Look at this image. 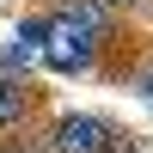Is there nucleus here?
<instances>
[{"mask_svg": "<svg viewBox=\"0 0 153 153\" xmlns=\"http://www.w3.org/2000/svg\"><path fill=\"white\" fill-rule=\"evenodd\" d=\"M37 55H43L61 80H74V74H98V43L80 37L68 19H55V12H49V31H43V49H37Z\"/></svg>", "mask_w": 153, "mask_h": 153, "instance_id": "obj_1", "label": "nucleus"}, {"mask_svg": "<svg viewBox=\"0 0 153 153\" xmlns=\"http://www.w3.org/2000/svg\"><path fill=\"white\" fill-rule=\"evenodd\" d=\"M43 135H49V153H104L117 141V123L92 117V110H68V117H55Z\"/></svg>", "mask_w": 153, "mask_h": 153, "instance_id": "obj_2", "label": "nucleus"}, {"mask_svg": "<svg viewBox=\"0 0 153 153\" xmlns=\"http://www.w3.org/2000/svg\"><path fill=\"white\" fill-rule=\"evenodd\" d=\"M37 104H43V98H37V86L0 68V135H6V129H25V123L37 117Z\"/></svg>", "mask_w": 153, "mask_h": 153, "instance_id": "obj_3", "label": "nucleus"}, {"mask_svg": "<svg viewBox=\"0 0 153 153\" xmlns=\"http://www.w3.org/2000/svg\"><path fill=\"white\" fill-rule=\"evenodd\" d=\"M0 153H49V135H12V129H6Z\"/></svg>", "mask_w": 153, "mask_h": 153, "instance_id": "obj_4", "label": "nucleus"}, {"mask_svg": "<svg viewBox=\"0 0 153 153\" xmlns=\"http://www.w3.org/2000/svg\"><path fill=\"white\" fill-rule=\"evenodd\" d=\"M123 80H129V86H135V92H141V98H147V104H153V55H147V61H135V68H129V74H123Z\"/></svg>", "mask_w": 153, "mask_h": 153, "instance_id": "obj_5", "label": "nucleus"}, {"mask_svg": "<svg viewBox=\"0 0 153 153\" xmlns=\"http://www.w3.org/2000/svg\"><path fill=\"white\" fill-rule=\"evenodd\" d=\"M104 153H135V147H129V135H123V129H117V141H110Z\"/></svg>", "mask_w": 153, "mask_h": 153, "instance_id": "obj_6", "label": "nucleus"}, {"mask_svg": "<svg viewBox=\"0 0 153 153\" xmlns=\"http://www.w3.org/2000/svg\"><path fill=\"white\" fill-rule=\"evenodd\" d=\"M104 6H110V12H135L141 0H104Z\"/></svg>", "mask_w": 153, "mask_h": 153, "instance_id": "obj_7", "label": "nucleus"}, {"mask_svg": "<svg viewBox=\"0 0 153 153\" xmlns=\"http://www.w3.org/2000/svg\"><path fill=\"white\" fill-rule=\"evenodd\" d=\"M129 147H135V153H153V141H147V135H129Z\"/></svg>", "mask_w": 153, "mask_h": 153, "instance_id": "obj_8", "label": "nucleus"}, {"mask_svg": "<svg viewBox=\"0 0 153 153\" xmlns=\"http://www.w3.org/2000/svg\"><path fill=\"white\" fill-rule=\"evenodd\" d=\"M141 6H153V0H141Z\"/></svg>", "mask_w": 153, "mask_h": 153, "instance_id": "obj_9", "label": "nucleus"}, {"mask_svg": "<svg viewBox=\"0 0 153 153\" xmlns=\"http://www.w3.org/2000/svg\"><path fill=\"white\" fill-rule=\"evenodd\" d=\"M0 6H6V0H0Z\"/></svg>", "mask_w": 153, "mask_h": 153, "instance_id": "obj_10", "label": "nucleus"}]
</instances>
